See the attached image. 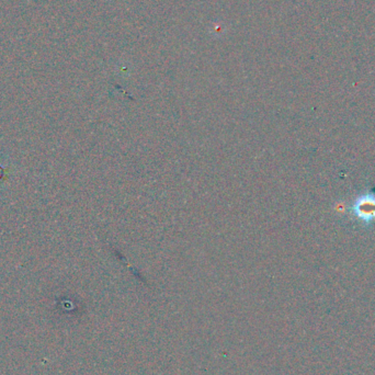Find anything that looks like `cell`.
I'll return each instance as SVG.
<instances>
[{"label": "cell", "mask_w": 375, "mask_h": 375, "mask_svg": "<svg viewBox=\"0 0 375 375\" xmlns=\"http://www.w3.org/2000/svg\"><path fill=\"white\" fill-rule=\"evenodd\" d=\"M357 214L366 219L375 216V200L362 199L357 205Z\"/></svg>", "instance_id": "1"}]
</instances>
